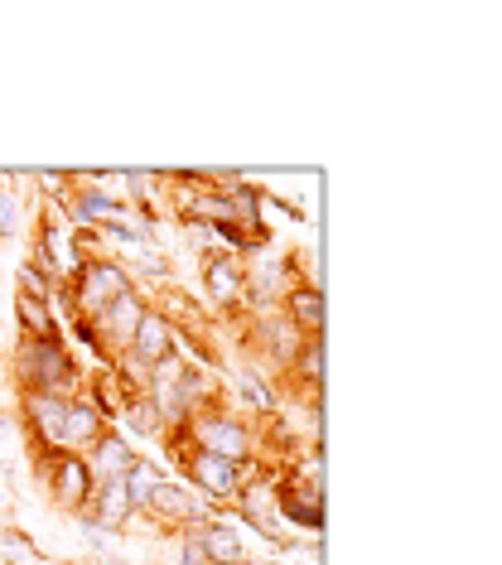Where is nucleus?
Returning <instances> with one entry per match:
<instances>
[{"label":"nucleus","instance_id":"1","mask_svg":"<svg viewBox=\"0 0 502 565\" xmlns=\"http://www.w3.org/2000/svg\"><path fill=\"white\" fill-rule=\"evenodd\" d=\"M83 367L68 353V339H20L15 349V387L20 396H83Z\"/></svg>","mask_w":502,"mask_h":565},{"label":"nucleus","instance_id":"2","mask_svg":"<svg viewBox=\"0 0 502 565\" xmlns=\"http://www.w3.org/2000/svg\"><path fill=\"white\" fill-rule=\"evenodd\" d=\"M126 290H136L131 271H126L116 256H93V262H83V271L68 280L73 315H77V319H97L111 300H121Z\"/></svg>","mask_w":502,"mask_h":565},{"label":"nucleus","instance_id":"3","mask_svg":"<svg viewBox=\"0 0 502 565\" xmlns=\"http://www.w3.org/2000/svg\"><path fill=\"white\" fill-rule=\"evenodd\" d=\"M189 440L193 449H209V455L227 459V465H252L256 459V435L242 416H232V411H199V416L189 420Z\"/></svg>","mask_w":502,"mask_h":565},{"label":"nucleus","instance_id":"4","mask_svg":"<svg viewBox=\"0 0 502 565\" xmlns=\"http://www.w3.org/2000/svg\"><path fill=\"white\" fill-rule=\"evenodd\" d=\"M179 465H184V479H189L193 493H203V498H209V503H217V508L232 503V498L242 493V483L261 473V465H256V459H252V465H227V459L209 455V449H189Z\"/></svg>","mask_w":502,"mask_h":565},{"label":"nucleus","instance_id":"5","mask_svg":"<svg viewBox=\"0 0 502 565\" xmlns=\"http://www.w3.org/2000/svg\"><path fill=\"white\" fill-rule=\"evenodd\" d=\"M39 473H44V488L49 498L63 508V512H83L87 498H93V473H87V459L83 455H68V449H54V455L39 459Z\"/></svg>","mask_w":502,"mask_h":565},{"label":"nucleus","instance_id":"6","mask_svg":"<svg viewBox=\"0 0 502 565\" xmlns=\"http://www.w3.org/2000/svg\"><path fill=\"white\" fill-rule=\"evenodd\" d=\"M199 266H203V290H209V300L223 315H237L242 305H247V266H242V256L213 247L199 256Z\"/></svg>","mask_w":502,"mask_h":565},{"label":"nucleus","instance_id":"7","mask_svg":"<svg viewBox=\"0 0 502 565\" xmlns=\"http://www.w3.org/2000/svg\"><path fill=\"white\" fill-rule=\"evenodd\" d=\"M146 310H150V300H146V290H126L121 300H111L107 310H102L93 324H97V339H102V353H107V363L116 353H126L131 349V333H136V324L146 319Z\"/></svg>","mask_w":502,"mask_h":565},{"label":"nucleus","instance_id":"8","mask_svg":"<svg viewBox=\"0 0 502 565\" xmlns=\"http://www.w3.org/2000/svg\"><path fill=\"white\" fill-rule=\"evenodd\" d=\"M276 518L280 526H305L309 536H319L324 532V488H309L276 473Z\"/></svg>","mask_w":502,"mask_h":565},{"label":"nucleus","instance_id":"9","mask_svg":"<svg viewBox=\"0 0 502 565\" xmlns=\"http://www.w3.org/2000/svg\"><path fill=\"white\" fill-rule=\"evenodd\" d=\"M247 343H256V353L266 358V367L276 372V377H286V367L295 363V353H300V333H295V324L280 310H270V315H261L252 324V333H247Z\"/></svg>","mask_w":502,"mask_h":565},{"label":"nucleus","instance_id":"10","mask_svg":"<svg viewBox=\"0 0 502 565\" xmlns=\"http://www.w3.org/2000/svg\"><path fill=\"white\" fill-rule=\"evenodd\" d=\"M20 411H24V430H30V445L34 455H54L63 449V416H68V402L63 396H20Z\"/></svg>","mask_w":502,"mask_h":565},{"label":"nucleus","instance_id":"11","mask_svg":"<svg viewBox=\"0 0 502 565\" xmlns=\"http://www.w3.org/2000/svg\"><path fill=\"white\" fill-rule=\"evenodd\" d=\"M83 459H87V473H93V483H107V479H126L140 455H136V445L111 426L107 435H97V440L83 449Z\"/></svg>","mask_w":502,"mask_h":565},{"label":"nucleus","instance_id":"12","mask_svg":"<svg viewBox=\"0 0 502 565\" xmlns=\"http://www.w3.org/2000/svg\"><path fill=\"white\" fill-rule=\"evenodd\" d=\"M193 542H199V551L209 556V565H242L247 561V536H242V526L223 518L217 512L213 522H203V526H193Z\"/></svg>","mask_w":502,"mask_h":565},{"label":"nucleus","instance_id":"13","mask_svg":"<svg viewBox=\"0 0 502 565\" xmlns=\"http://www.w3.org/2000/svg\"><path fill=\"white\" fill-rule=\"evenodd\" d=\"M136 358V363H146V367H154V363H164V358H174L179 353V329L164 319L160 310H146V319L136 324V333H131V349H126Z\"/></svg>","mask_w":502,"mask_h":565},{"label":"nucleus","instance_id":"14","mask_svg":"<svg viewBox=\"0 0 502 565\" xmlns=\"http://www.w3.org/2000/svg\"><path fill=\"white\" fill-rule=\"evenodd\" d=\"M280 315L295 324L300 339H324V295H319L314 280H295L280 300Z\"/></svg>","mask_w":502,"mask_h":565},{"label":"nucleus","instance_id":"15","mask_svg":"<svg viewBox=\"0 0 502 565\" xmlns=\"http://www.w3.org/2000/svg\"><path fill=\"white\" fill-rule=\"evenodd\" d=\"M77 518H93L102 532H126V526H131V498H126V483L121 479H107V483H97L93 488V498H87V508L77 512Z\"/></svg>","mask_w":502,"mask_h":565},{"label":"nucleus","instance_id":"16","mask_svg":"<svg viewBox=\"0 0 502 565\" xmlns=\"http://www.w3.org/2000/svg\"><path fill=\"white\" fill-rule=\"evenodd\" d=\"M111 430V416L102 411L97 402H87V396H73L68 402V416H63V449L68 455H83L87 445L97 440V435Z\"/></svg>","mask_w":502,"mask_h":565},{"label":"nucleus","instance_id":"17","mask_svg":"<svg viewBox=\"0 0 502 565\" xmlns=\"http://www.w3.org/2000/svg\"><path fill=\"white\" fill-rule=\"evenodd\" d=\"M15 324L20 339H63L58 315L49 310V300H34V295H15Z\"/></svg>","mask_w":502,"mask_h":565},{"label":"nucleus","instance_id":"18","mask_svg":"<svg viewBox=\"0 0 502 565\" xmlns=\"http://www.w3.org/2000/svg\"><path fill=\"white\" fill-rule=\"evenodd\" d=\"M116 420H121V435L126 440H164V420L160 411H154L150 396H131V402H121V411H116Z\"/></svg>","mask_w":502,"mask_h":565},{"label":"nucleus","instance_id":"19","mask_svg":"<svg viewBox=\"0 0 502 565\" xmlns=\"http://www.w3.org/2000/svg\"><path fill=\"white\" fill-rule=\"evenodd\" d=\"M280 382H300L305 396H319V382H324V339H305Z\"/></svg>","mask_w":502,"mask_h":565},{"label":"nucleus","instance_id":"20","mask_svg":"<svg viewBox=\"0 0 502 565\" xmlns=\"http://www.w3.org/2000/svg\"><path fill=\"white\" fill-rule=\"evenodd\" d=\"M116 262L131 271V280H136V276H150V280H164V276H170V256L154 247V242H131V247H121V256H116Z\"/></svg>","mask_w":502,"mask_h":565},{"label":"nucleus","instance_id":"21","mask_svg":"<svg viewBox=\"0 0 502 565\" xmlns=\"http://www.w3.org/2000/svg\"><path fill=\"white\" fill-rule=\"evenodd\" d=\"M121 483H126V498H131V512L140 518V512H146V503L154 498V488L164 483V469L154 465V459H136V465H131V473H126Z\"/></svg>","mask_w":502,"mask_h":565},{"label":"nucleus","instance_id":"22","mask_svg":"<svg viewBox=\"0 0 502 565\" xmlns=\"http://www.w3.org/2000/svg\"><path fill=\"white\" fill-rule=\"evenodd\" d=\"M237 392H242V402H247L261 420L280 411V392H276V387H266V377H256V372H242V377H237Z\"/></svg>","mask_w":502,"mask_h":565},{"label":"nucleus","instance_id":"23","mask_svg":"<svg viewBox=\"0 0 502 565\" xmlns=\"http://www.w3.org/2000/svg\"><path fill=\"white\" fill-rule=\"evenodd\" d=\"M20 227H24V199L20 189H6V174H0V242L20 237Z\"/></svg>","mask_w":502,"mask_h":565},{"label":"nucleus","instance_id":"24","mask_svg":"<svg viewBox=\"0 0 502 565\" xmlns=\"http://www.w3.org/2000/svg\"><path fill=\"white\" fill-rule=\"evenodd\" d=\"M20 295H34V300H49V295H54V276H49L34 256L20 262Z\"/></svg>","mask_w":502,"mask_h":565},{"label":"nucleus","instance_id":"25","mask_svg":"<svg viewBox=\"0 0 502 565\" xmlns=\"http://www.w3.org/2000/svg\"><path fill=\"white\" fill-rule=\"evenodd\" d=\"M0 556H6L10 565H44V561H39V551H34V542L24 532H0Z\"/></svg>","mask_w":502,"mask_h":565},{"label":"nucleus","instance_id":"26","mask_svg":"<svg viewBox=\"0 0 502 565\" xmlns=\"http://www.w3.org/2000/svg\"><path fill=\"white\" fill-rule=\"evenodd\" d=\"M68 329H73V339L83 343L87 353H97L102 363H107V353H102V339H97V324H93V319H77V315H73V319H68Z\"/></svg>","mask_w":502,"mask_h":565},{"label":"nucleus","instance_id":"27","mask_svg":"<svg viewBox=\"0 0 502 565\" xmlns=\"http://www.w3.org/2000/svg\"><path fill=\"white\" fill-rule=\"evenodd\" d=\"M179 565H209V556H203L189 532H179Z\"/></svg>","mask_w":502,"mask_h":565},{"label":"nucleus","instance_id":"28","mask_svg":"<svg viewBox=\"0 0 502 565\" xmlns=\"http://www.w3.org/2000/svg\"><path fill=\"white\" fill-rule=\"evenodd\" d=\"M10 430H15V426H10V416H0V440H6Z\"/></svg>","mask_w":502,"mask_h":565},{"label":"nucleus","instance_id":"29","mask_svg":"<svg viewBox=\"0 0 502 565\" xmlns=\"http://www.w3.org/2000/svg\"><path fill=\"white\" fill-rule=\"evenodd\" d=\"M0 503H6V493H0Z\"/></svg>","mask_w":502,"mask_h":565}]
</instances>
